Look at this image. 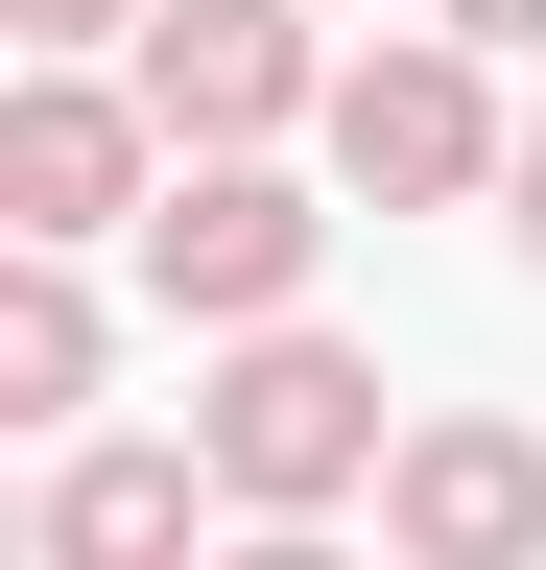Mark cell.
Returning a JSON list of instances; mask_svg holds the SVG:
<instances>
[{
  "label": "cell",
  "instance_id": "8992f818",
  "mask_svg": "<svg viewBox=\"0 0 546 570\" xmlns=\"http://www.w3.org/2000/svg\"><path fill=\"white\" fill-rule=\"evenodd\" d=\"M380 570H546V428L523 404H428L380 475Z\"/></svg>",
  "mask_w": 546,
  "mask_h": 570
},
{
  "label": "cell",
  "instance_id": "7a4b0ae2",
  "mask_svg": "<svg viewBox=\"0 0 546 570\" xmlns=\"http://www.w3.org/2000/svg\"><path fill=\"white\" fill-rule=\"evenodd\" d=\"M332 190L357 214H475V190H523V119H499V71H475L451 24H380L357 71H332Z\"/></svg>",
  "mask_w": 546,
  "mask_h": 570
},
{
  "label": "cell",
  "instance_id": "7c38bea8",
  "mask_svg": "<svg viewBox=\"0 0 546 570\" xmlns=\"http://www.w3.org/2000/svg\"><path fill=\"white\" fill-rule=\"evenodd\" d=\"M499 238H523V285H546V119H523V190H499Z\"/></svg>",
  "mask_w": 546,
  "mask_h": 570
},
{
  "label": "cell",
  "instance_id": "277c9868",
  "mask_svg": "<svg viewBox=\"0 0 546 570\" xmlns=\"http://www.w3.org/2000/svg\"><path fill=\"white\" fill-rule=\"evenodd\" d=\"M167 214V119L119 96V71H24L0 96V262H96Z\"/></svg>",
  "mask_w": 546,
  "mask_h": 570
},
{
  "label": "cell",
  "instance_id": "6da1fadb",
  "mask_svg": "<svg viewBox=\"0 0 546 570\" xmlns=\"http://www.w3.org/2000/svg\"><path fill=\"white\" fill-rule=\"evenodd\" d=\"M190 475H215V523H332V499H380L404 475L380 356L357 333H238L215 381H190Z\"/></svg>",
  "mask_w": 546,
  "mask_h": 570
},
{
  "label": "cell",
  "instance_id": "9c48e42d",
  "mask_svg": "<svg viewBox=\"0 0 546 570\" xmlns=\"http://www.w3.org/2000/svg\"><path fill=\"white\" fill-rule=\"evenodd\" d=\"M0 24H24V71H96V48H143L167 0H0Z\"/></svg>",
  "mask_w": 546,
  "mask_h": 570
},
{
  "label": "cell",
  "instance_id": "52a82bcc",
  "mask_svg": "<svg viewBox=\"0 0 546 570\" xmlns=\"http://www.w3.org/2000/svg\"><path fill=\"white\" fill-rule=\"evenodd\" d=\"M215 475H190V428H96V452L24 475V570H215Z\"/></svg>",
  "mask_w": 546,
  "mask_h": 570
},
{
  "label": "cell",
  "instance_id": "5b68a950",
  "mask_svg": "<svg viewBox=\"0 0 546 570\" xmlns=\"http://www.w3.org/2000/svg\"><path fill=\"white\" fill-rule=\"evenodd\" d=\"M309 262H332V214L286 190V167H167V214H143V309L167 333H309Z\"/></svg>",
  "mask_w": 546,
  "mask_h": 570
},
{
  "label": "cell",
  "instance_id": "30bf717a",
  "mask_svg": "<svg viewBox=\"0 0 546 570\" xmlns=\"http://www.w3.org/2000/svg\"><path fill=\"white\" fill-rule=\"evenodd\" d=\"M428 24H451L475 71H499V48H546V0H428Z\"/></svg>",
  "mask_w": 546,
  "mask_h": 570
},
{
  "label": "cell",
  "instance_id": "ba28073f",
  "mask_svg": "<svg viewBox=\"0 0 546 570\" xmlns=\"http://www.w3.org/2000/svg\"><path fill=\"white\" fill-rule=\"evenodd\" d=\"M96 381H119V309H96V262H0V428L96 452Z\"/></svg>",
  "mask_w": 546,
  "mask_h": 570
},
{
  "label": "cell",
  "instance_id": "3957f363",
  "mask_svg": "<svg viewBox=\"0 0 546 570\" xmlns=\"http://www.w3.org/2000/svg\"><path fill=\"white\" fill-rule=\"evenodd\" d=\"M119 96L167 119V167H286V119H332V48H309V0H167L119 48Z\"/></svg>",
  "mask_w": 546,
  "mask_h": 570
},
{
  "label": "cell",
  "instance_id": "8fae6325",
  "mask_svg": "<svg viewBox=\"0 0 546 570\" xmlns=\"http://www.w3.org/2000/svg\"><path fill=\"white\" fill-rule=\"evenodd\" d=\"M215 570H357V547H332V523H238Z\"/></svg>",
  "mask_w": 546,
  "mask_h": 570
}]
</instances>
